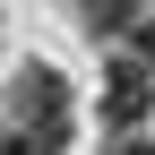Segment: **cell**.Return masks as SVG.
Listing matches in <instances>:
<instances>
[{
    "instance_id": "cell-1",
    "label": "cell",
    "mask_w": 155,
    "mask_h": 155,
    "mask_svg": "<svg viewBox=\"0 0 155 155\" xmlns=\"http://www.w3.org/2000/svg\"><path fill=\"white\" fill-rule=\"evenodd\" d=\"M61 147H69V86L52 69H26L17 104H9V129H0V155H61Z\"/></svg>"
},
{
    "instance_id": "cell-2",
    "label": "cell",
    "mask_w": 155,
    "mask_h": 155,
    "mask_svg": "<svg viewBox=\"0 0 155 155\" xmlns=\"http://www.w3.org/2000/svg\"><path fill=\"white\" fill-rule=\"evenodd\" d=\"M155 112V69L147 61H112V78H104V121L112 129H138Z\"/></svg>"
},
{
    "instance_id": "cell-3",
    "label": "cell",
    "mask_w": 155,
    "mask_h": 155,
    "mask_svg": "<svg viewBox=\"0 0 155 155\" xmlns=\"http://www.w3.org/2000/svg\"><path fill=\"white\" fill-rule=\"evenodd\" d=\"M138 52H147V61H155V9H147V26H138Z\"/></svg>"
},
{
    "instance_id": "cell-4",
    "label": "cell",
    "mask_w": 155,
    "mask_h": 155,
    "mask_svg": "<svg viewBox=\"0 0 155 155\" xmlns=\"http://www.w3.org/2000/svg\"><path fill=\"white\" fill-rule=\"evenodd\" d=\"M129 155H155V147H129Z\"/></svg>"
}]
</instances>
